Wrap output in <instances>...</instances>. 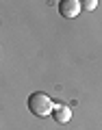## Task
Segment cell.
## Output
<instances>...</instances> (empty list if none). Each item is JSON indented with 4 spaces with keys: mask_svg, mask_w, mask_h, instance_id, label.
<instances>
[{
    "mask_svg": "<svg viewBox=\"0 0 102 130\" xmlns=\"http://www.w3.org/2000/svg\"><path fill=\"white\" fill-rule=\"evenodd\" d=\"M96 5H98L96 0H85V2H83V9L85 11H93V9H96Z\"/></svg>",
    "mask_w": 102,
    "mask_h": 130,
    "instance_id": "obj_4",
    "label": "cell"
},
{
    "mask_svg": "<svg viewBox=\"0 0 102 130\" xmlns=\"http://www.w3.org/2000/svg\"><path fill=\"white\" fill-rule=\"evenodd\" d=\"M80 9H83V2H78V0H63V2H59V13L63 15V18H76V15L80 13Z\"/></svg>",
    "mask_w": 102,
    "mask_h": 130,
    "instance_id": "obj_2",
    "label": "cell"
},
{
    "mask_svg": "<svg viewBox=\"0 0 102 130\" xmlns=\"http://www.w3.org/2000/svg\"><path fill=\"white\" fill-rule=\"evenodd\" d=\"M52 117H54L59 124H67L72 119V108L63 106V104H54V111H52Z\"/></svg>",
    "mask_w": 102,
    "mask_h": 130,
    "instance_id": "obj_3",
    "label": "cell"
},
{
    "mask_svg": "<svg viewBox=\"0 0 102 130\" xmlns=\"http://www.w3.org/2000/svg\"><path fill=\"white\" fill-rule=\"evenodd\" d=\"M28 108H31L33 115L46 117V115H52V111H54V104H52V100L46 95V93L35 91V93H31V95H28Z\"/></svg>",
    "mask_w": 102,
    "mask_h": 130,
    "instance_id": "obj_1",
    "label": "cell"
}]
</instances>
